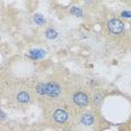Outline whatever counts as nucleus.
<instances>
[{
    "mask_svg": "<svg viewBox=\"0 0 131 131\" xmlns=\"http://www.w3.org/2000/svg\"><path fill=\"white\" fill-rule=\"evenodd\" d=\"M35 90L40 96H49L54 99L62 94V86L56 82H40L35 86Z\"/></svg>",
    "mask_w": 131,
    "mask_h": 131,
    "instance_id": "f257e3e1",
    "label": "nucleus"
},
{
    "mask_svg": "<svg viewBox=\"0 0 131 131\" xmlns=\"http://www.w3.org/2000/svg\"><path fill=\"white\" fill-rule=\"evenodd\" d=\"M108 28L113 35H121L124 31V24L118 18H111L108 21Z\"/></svg>",
    "mask_w": 131,
    "mask_h": 131,
    "instance_id": "f03ea898",
    "label": "nucleus"
},
{
    "mask_svg": "<svg viewBox=\"0 0 131 131\" xmlns=\"http://www.w3.org/2000/svg\"><path fill=\"white\" fill-rule=\"evenodd\" d=\"M73 102L76 106H79V108H84V106H86L90 103V100H89V96L84 92L79 91V92H76V93H74Z\"/></svg>",
    "mask_w": 131,
    "mask_h": 131,
    "instance_id": "7ed1b4c3",
    "label": "nucleus"
},
{
    "mask_svg": "<svg viewBox=\"0 0 131 131\" xmlns=\"http://www.w3.org/2000/svg\"><path fill=\"white\" fill-rule=\"evenodd\" d=\"M53 118H54V121L56 123H59V124H63L67 121L68 119V114L67 112L65 111L64 109H56L54 114H53Z\"/></svg>",
    "mask_w": 131,
    "mask_h": 131,
    "instance_id": "20e7f679",
    "label": "nucleus"
},
{
    "mask_svg": "<svg viewBox=\"0 0 131 131\" xmlns=\"http://www.w3.org/2000/svg\"><path fill=\"white\" fill-rule=\"evenodd\" d=\"M17 101L21 104H27L30 102V94L27 91H20L17 94Z\"/></svg>",
    "mask_w": 131,
    "mask_h": 131,
    "instance_id": "39448f33",
    "label": "nucleus"
},
{
    "mask_svg": "<svg viewBox=\"0 0 131 131\" xmlns=\"http://www.w3.org/2000/svg\"><path fill=\"white\" fill-rule=\"evenodd\" d=\"M81 122L82 124H84L86 127L92 126L94 123V117L92 115V113H84L81 117Z\"/></svg>",
    "mask_w": 131,
    "mask_h": 131,
    "instance_id": "423d86ee",
    "label": "nucleus"
},
{
    "mask_svg": "<svg viewBox=\"0 0 131 131\" xmlns=\"http://www.w3.org/2000/svg\"><path fill=\"white\" fill-rule=\"evenodd\" d=\"M58 36V32L57 30H56L55 28H47L46 31H45V37L47 38V39H56Z\"/></svg>",
    "mask_w": 131,
    "mask_h": 131,
    "instance_id": "0eeeda50",
    "label": "nucleus"
},
{
    "mask_svg": "<svg viewBox=\"0 0 131 131\" xmlns=\"http://www.w3.org/2000/svg\"><path fill=\"white\" fill-rule=\"evenodd\" d=\"M29 56H30L31 58H41L43 56H45V52L41 49H35V50H31V52H29Z\"/></svg>",
    "mask_w": 131,
    "mask_h": 131,
    "instance_id": "6e6552de",
    "label": "nucleus"
},
{
    "mask_svg": "<svg viewBox=\"0 0 131 131\" xmlns=\"http://www.w3.org/2000/svg\"><path fill=\"white\" fill-rule=\"evenodd\" d=\"M34 21L36 23L38 26H43V25H45L46 19H45V17H44L43 15H40V14H35V15H34Z\"/></svg>",
    "mask_w": 131,
    "mask_h": 131,
    "instance_id": "1a4fd4ad",
    "label": "nucleus"
},
{
    "mask_svg": "<svg viewBox=\"0 0 131 131\" xmlns=\"http://www.w3.org/2000/svg\"><path fill=\"white\" fill-rule=\"evenodd\" d=\"M102 100H103V97L100 93H95L93 95V103L95 106H100L101 103H102Z\"/></svg>",
    "mask_w": 131,
    "mask_h": 131,
    "instance_id": "9d476101",
    "label": "nucleus"
},
{
    "mask_svg": "<svg viewBox=\"0 0 131 131\" xmlns=\"http://www.w3.org/2000/svg\"><path fill=\"white\" fill-rule=\"evenodd\" d=\"M71 14L75 15L76 17H83V11H82V9H80L79 7H72L71 8Z\"/></svg>",
    "mask_w": 131,
    "mask_h": 131,
    "instance_id": "9b49d317",
    "label": "nucleus"
},
{
    "mask_svg": "<svg viewBox=\"0 0 131 131\" xmlns=\"http://www.w3.org/2000/svg\"><path fill=\"white\" fill-rule=\"evenodd\" d=\"M121 16L126 17V18H131V11H122Z\"/></svg>",
    "mask_w": 131,
    "mask_h": 131,
    "instance_id": "f8f14e48",
    "label": "nucleus"
},
{
    "mask_svg": "<svg viewBox=\"0 0 131 131\" xmlns=\"http://www.w3.org/2000/svg\"><path fill=\"white\" fill-rule=\"evenodd\" d=\"M5 115H6V114H5V112H4V111H1V120H2V121L5 120Z\"/></svg>",
    "mask_w": 131,
    "mask_h": 131,
    "instance_id": "ddd939ff",
    "label": "nucleus"
}]
</instances>
